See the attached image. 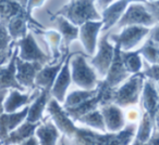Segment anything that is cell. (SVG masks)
Returning <instances> with one entry per match:
<instances>
[{
	"label": "cell",
	"instance_id": "cell-1",
	"mask_svg": "<svg viewBox=\"0 0 159 145\" xmlns=\"http://www.w3.org/2000/svg\"><path fill=\"white\" fill-rule=\"evenodd\" d=\"M133 133L132 127L118 134H99L91 129L77 128L72 138L73 145H128Z\"/></svg>",
	"mask_w": 159,
	"mask_h": 145
},
{
	"label": "cell",
	"instance_id": "cell-2",
	"mask_svg": "<svg viewBox=\"0 0 159 145\" xmlns=\"http://www.w3.org/2000/svg\"><path fill=\"white\" fill-rule=\"evenodd\" d=\"M57 15L66 18L75 26L87 22H98L102 15L95 8V1H68Z\"/></svg>",
	"mask_w": 159,
	"mask_h": 145
},
{
	"label": "cell",
	"instance_id": "cell-3",
	"mask_svg": "<svg viewBox=\"0 0 159 145\" xmlns=\"http://www.w3.org/2000/svg\"><path fill=\"white\" fill-rule=\"evenodd\" d=\"M71 77L77 87L83 90H95L98 86L97 74L89 65L85 56L82 53H75L70 61Z\"/></svg>",
	"mask_w": 159,
	"mask_h": 145
},
{
	"label": "cell",
	"instance_id": "cell-4",
	"mask_svg": "<svg viewBox=\"0 0 159 145\" xmlns=\"http://www.w3.org/2000/svg\"><path fill=\"white\" fill-rule=\"evenodd\" d=\"M16 48L19 51V59L24 62H35L45 65L51 60V57L48 56L39 47L32 33H29L26 37L19 40Z\"/></svg>",
	"mask_w": 159,
	"mask_h": 145
},
{
	"label": "cell",
	"instance_id": "cell-5",
	"mask_svg": "<svg viewBox=\"0 0 159 145\" xmlns=\"http://www.w3.org/2000/svg\"><path fill=\"white\" fill-rule=\"evenodd\" d=\"M109 35L102 36L99 42H98V51L97 54L92 57L91 64L96 69L97 74L102 77L107 75L111 64H112L113 57H115V50L116 49L109 44L108 41Z\"/></svg>",
	"mask_w": 159,
	"mask_h": 145
},
{
	"label": "cell",
	"instance_id": "cell-6",
	"mask_svg": "<svg viewBox=\"0 0 159 145\" xmlns=\"http://www.w3.org/2000/svg\"><path fill=\"white\" fill-rule=\"evenodd\" d=\"M47 112L49 113L57 129L60 130L66 136L73 138L77 128L66 110L59 105V102H57L55 99H50L47 105Z\"/></svg>",
	"mask_w": 159,
	"mask_h": 145
},
{
	"label": "cell",
	"instance_id": "cell-7",
	"mask_svg": "<svg viewBox=\"0 0 159 145\" xmlns=\"http://www.w3.org/2000/svg\"><path fill=\"white\" fill-rule=\"evenodd\" d=\"M43 64L35 62H24L16 57V80L22 88L35 89V79L43 68Z\"/></svg>",
	"mask_w": 159,
	"mask_h": 145
},
{
	"label": "cell",
	"instance_id": "cell-8",
	"mask_svg": "<svg viewBox=\"0 0 159 145\" xmlns=\"http://www.w3.org/2000/svg\"><path fill=\"white\" fill-rule=\"evenodd\" d=\"M75 53L69 54V56L66 59V62H64L63 66H62L61 70L59 72V75H58L55 84H53L52 89H51V92H50L51 95H52L56 101L60 102V103H64L66 97V91H68V88L70 87L71 79H72V77H71V70H70V61H71V57Z\"/></svg>",
	"mask_w": 159,
	"mask_h": 145
},
{
	"label": "cell",
	"instance_id": "cell-9",
	"mask_svg": "<svg viewBox=\"0 0 159 145\" xmlns=\"http://www.w3.org/2000/svg\"><path fill=\"white\" fill-rule=\"evenodd\" d=\"M102 27V22H87L80 28V38L83 49L87 55L92 56L95 53L97 47V37L100 28Z\"/></svg>",
	"mask_w": 159,
	"mask_h": 145
},
{
	"label": "cell",
	"instance_id": "cell-10",
	"mask_svg": "<svg viewBox=\"0 0 159 145\" xmlns=\"http://www.w3.org/2000/svg\"><path fill=\"white\" fill-rule=\"evenodd\" d=\"M19 55L18 48L12 55L10 62L5 66L0 67V90H8V89H16L19 91H24L25 89L19 85L16 80V57Z\"/></svg>",
	"mask_w": 159,
	"mask_h": 145
},
{
	"label": "cell",
	"instance_id": "cell-11",
	"mask_svg": "<svg viewBox=\"0 0 159 145\" xmlns=\"http://www.w3.org/2000/svg\"><path fill=\"white\" fill-rule=\"evenodd\" d=\"M29 114V106H25L22 110L16 113H3L0 116V141L5 142L7 136L13 130L22 125Z\"/></svg>",
	"mask_w": 159,
	"mask_h": 145
},
{
	"label": "cell",
	"instance_id": "cell-12",
	"mask_svg": "<svg viewBox=\"0 0 159 145\" xmlns=\"http://www.w3.org/2000/svg\"><path fill=\"white\" fill-rule=\"evenodd\" d=\"M66 56L58 63L53 64V65L45 66L40 69V72L37 74L35 79V88H38L39 90L45 91H50L53 87L56 79H57L58 75H59L60 70H61L62 66H63L64 62H66Z\"/></svg>",
	"mask_w": 159,
	"mask_h": 145
},
{
	"label": "cell",
	"instance_id": "cell-13",
	"mask_svg": "<svg viewBox=\"0 0 159 145\" xmlns=\"http://www.w3.org/2000/svg\"><path fill=\"white\" fill-rule=\"evenodd\" d=\"M40 93V90H35L33 93H22L21 91L12 89L9 91L7 97L3 103V108L6 113H16L22 106H27L29 103H32Z\"/></svg>",
	"mask_w": 159,
	"mask_h": 145
},
{
	"label": "cell",
	"instance_id": "cell-14",
	"mask_svg": "<svg viewBox=\"0 0 159 145\" xmlns=\"http://www.w3.org/2000/svg\"><path fill=\"white\" fill-rule=\"evenodd\" d=\"M139 87H141V78H132L119 90L116 91L113 101L120 106H126L135 103L139 97Z\"/></svg>",
	"mask_w": 159,
	"mask_h": 145
},
{
	"label": "cell",
	"instance_id": "cell-15",
	"mask_svg": "<svg viewBox=\"0 0 159 145\" xmlns=\"http://www.w3.org/2000/svg\"><path fill=\"white\" fill-rule=\"evenodd\" d=\"M126 75H128V70H126L123 61H122L120 48L117 46L115 50V57H113L112 64H111L110 68L107 72L105 81L111 88H115L117 85H119L126 77Z\"/></svg>",
	"mask_w": 159,
	"mask_h": 145
},
{
	"label": "cell",
	"instance_id": "cell-16",
	"mask_svg": "<svg viewBox=\"0 0 159 145\" xmlns=\"http://www.w3.org/2000/svg\"><path fill=\"white\" fill-rule=\"evenodd\" d=\"M145 29L141 27H128L120 35H111L110 39L113 40L120 49L122 48L123 50H128L134 47L145 35Z\"/></svg>",
	"mask_w": 159,
	"mask_h": 145
},
{
	"label": "cell",
	"instance_id": "cell-17",
	"mask_svg": "<svg viewBox=\"0 0 159 145\" xmlns=\"http://www.w3.org/2000/svg\"><path fill=\"white\" fill-rule=\"evenodd\" d=\"M31 20V15L27 13V10L23 11L21 14L14 16L13 19L9 21L7 24V28L9 31V35L11 39L13 40H21L26 37L27 27H29V21Z\"/></svg>",
	"mask_w": 159,
	"mask_h": 145
},
{
	"label": "cell",
	"instance_id": "cell-18",
	"mask_svg": "<svg viewBox=\"0 0 159 145\" xmlns=\"http://www.w3.org/2000/svg\"><path fill=\"white\" fill-rule=\"evenodd\" d=\"M100 112H102L105 126H106L108 131L113 133V132H117L122 129L124 125V120L121 110L118 106L113 105V104H109V105L102 106Z\"/></svg>",
	"mask_w": 159,
	"mask_h": 145
},
{
	"label": "cell",
	"instance_id": "cell-19",
	"mask_svg": "<svg viewBox=\"0 0 159 145\" xmlns=\"http://www.w3.org/2000/svg\"><path fill=\"white\" fill-rule=\"evenodd\" d=\"M50 95V91L40 90V93L37 95V97L32 102L31 106H29V114L26 117V121L32 123H38V121L42 119L45 108L47 107L49 101H50L49 100Z\"/></svg>",
	"mask_w": 159,
	"mask_h": 145
},
{
	"label": "cell",
	"instance_id": "cell-20",
	"mask_svg": "<svg viewBox=\"0 0 159 145\" xmlns=\"http://www.w3.org/2000/svg\"><path fill=\"white\" fill-rule=\"evenodd\" d=\"M39 123H32V122H26L22 123L20 127H18L16 130L11 132L9 135L7 136V139L5 140L3 144L5 145H19L21 143L25 142L26 140H29L30 138L34 135V133L37 130Z\"/></svg>",
	"mask_w": 159,
	"mask_h": 145
},
{
	"label": "cell",
	"instance_id": "cell-21",
	"mask_svg": "<svg viewBox=\"0 0 159 145\" xmlns=\"http://www.w3.org/2000/svg\"><path fill=\"white\" fill-rule=\"evenodd\" d=\"M52 23L55 24L58 33L63 38V42L66 47H68L73 40L77 38L80 35V29L77 26L73 25L71 22H69L66 18L61 15H56L52 19Z\"/></svg>",
	"mask_w": 159,
	"mask_h": 145
},
{
	"label": "cell",
	"instance_id": "cell-22",
	"mask_svg": "<svg viewBox=\"0 0 159 145\" xmlns=\"http://www.w3.org/2000/svg\"><path fill=\"white\" fill-rule=\"evenodd\" d=\"M27 1H0V23L7 25L11 19L26 10Z\"/></svg>",
	"mask_w": 159,
	"mask_h": 145
},
{
	"label": "cell",
	"instance_id": "cell-23",
	"mask_svg": "<svg viewBox=\"0 0 159 145\" xmlns=\"http://www.w3.org/2000/svg\"><path fill=\"white\" fill-rule=\"evenodd\" d=\"M36 135L39 145H57L59 131L52 121H44L38 126Z\"/></svg>",
	"mask_w": 159,
	"mask_h": 145
},
{
	"label": "cell",
	"instance_id": "cell-24",
	"mask_svg": "<svg viewBox=\"0 0 159 145\" xmlns=\"http://www.w3.org/2000/svg\"><path fill=\"white\" fill-rule=\"evenodd\" d=\"M128 5L126 1H118L112 2L104 12L102 13V31H107L115 25V23L119 20L122 15L125 7Z\"/></svg>",
	"mask_w": 159,
	"mask_h": 145
},
{
	"label": "cell",
	"instance_id": "cell-25",
	"mask_svg": "<svg viewBox=\"0 0 159 145\" xmlns=\"http://www.w3.org/2000/svg\"><path fill=\"white\" fill-rule=\"evenodd\" d=\"M148 22H149V16L144 8L141 6H132L120 20L119 27L133 24H147Z\"/></svg>",
	"mask_w": 159,
	"mask_h": 145
},
{
	"label": "cell",
	"instance_id": "cell-26",
	"mask_svg": "<svg viewBox=\"0 0 159 145\" xmlns=\"http://www.w3.org/2000/svg\"><path fill=\"white\" fill-rule=\"evenodd\" d=\"M97 94V88L95 90L86 91V90H76L69 93L64 101V110H73L79 107L89 100L93 99Z\"/></svg>",
	"mask_w": 159,
	"mask_h": 145
},
{
	"label": "cell",
	"instance_id": "cell-27",
	"mask_svg": "<svg viewBox=\"0 0 159 145\" xmlns=\"http://www.w3.org/2000/svg\"><path fill=\"white\" fill-rule=\"evenodd\" d=\"M77 120L80 122L89 126V128H93V129L99 130V131H105L106 130V126H105V121L104 118H102V112L98 110L84 115V116L79 118Z\"/></svg>",
	"mask_w": 159,
	"mask_h": 145
},
{
	"label": "cell",
	"instance_id": "cell-28",
	"mask_svg": "<svg viewBox=\"0 0 159 145\" xmlns=\"http://www.w3.org/2000/svg\"><path fill=\"white\" fill-rule=\"evenodd\" d=\"M60 41H61V35L58 31H49L46 33V42L49 44L53 59L60 56V44H61Z\"/></svg>",
	"mask_w": 159,
	"mask_h": 145
},
{
	"label": "cell",
	"instance_id": "cell-29",
	"mask_svg": "<svg viewBox=\"0 0 159 145\" xmlns=\"http://www.w3.org/2000/svg\"><path fill=\"white\" fill-rule=\"evenodd\" d=\"M121 57L126 70L129 72H137L141 67V61L136 53L121 52Z\"/></svg>",
	"mask_w": 159,
	"mask_h": 145
},
{
	"label": "cell",
	"instance_id": "cell-30",
	"mask_svg": "<svg viewBox=\"0 0 159 145\" xmlns=\"http://www.w3.org/2000/svg\"><path fill=\"white\" fill-rule=\"evenodd\" d=\"M16 47L8 31L7 25L0 23V51H10Z\"/></svg>",
	"mask_w": 159,
	"mask_h": 145
},
{
	"label": "cell",
	"instance_id": "cell-31",
	"mask_svg": "<svg viewBox=\"0 0 159 145\" xmlns=\"http://www.w3.org/2000/svg\"><path fill=\"white\" fill-rule=\"evenodd\" d=\"M148 133H149V122H148V119L144 118V121L142 123V127H141V130L139 132V139L141 141H145L148 136Z\"/></svg>",
	"mask_w": 159,
	"mask_h": 145
},
{
	"label": "cell",
	"instance_id": "cell-32",
	"mask_svg": "<svg viewBox=\"0 0 159 145\" xmlns=\"http://www.w3.org/2000/svg\"><path fill=\"white\" fill-rule=\"evenodd\" d=\"M111 3H112L111 1H95V8L98 11V13H99V11H102V13Z\"/></svg>",
	"mask_w": 159,
	"mask_h": 145
},
{
	"label": "cell",
	"instance_id": "cell-33",
	"mask_svg": "<svg viewBox=\"0 0 159 145\" xmlns=\"http://www.w3.org/2000/svg\"><path fill=\"white\" fill-rule=\"evenodd\" d=\"M8 95V90H0V116L3 114V103H5V100Z\"/></svg>",
	"mask_w": 159,
	"mask_h": 145
},
{
	"label": "cell",
	"instance_id": "cell-34",
	"mask_svg": "<svg viewBox=\"0 0 159 145\" xmlns=\"http://www.w3.org/2000/svg\"><path fill=\"white\" fill-rule=\"evenodd\" d=\"M19 145H39V143H38L37 138L32 136V138H30L29 140H26L25 142L21 143V144H19Z\"/></svg>",
	"mask_w": 159,
	"mask_h": 145
},
{
	"label": "cell",
	"instance_id": "cell-35",
	"mask_svg": "<svg viewBox=\"0 0 159 145\" xmlns=\"http://www.w3.org/2000/svg\"><path fill=\"white\" fill-rule=\"evenodd\" d=\"M58 145H73V144H72V142H70V141L68 140V136L62 135L61 138H60Z\"/></svg>",
	"mask_w": 159,
	"mask_h": 145
},
{
	"label": "cell",
	"instance_id": "cell-36",
	"mask_svg": "<svg viewBox=\"0 0 159 145\" xmlns=\"http://www.w3.org/2000/svg\"><path fill=\"white\" fill-rule=\"evenodd\" d=\"M0 145H3V142H1V141H0Z\"/></svg>",
	"mask_w": 159,
	"mask_h": 145
},
{
	"label": "cell",
	"instance_id": "cell-37",
	"mask_svg": "<svg viewBox=\"0 0 159 145\" xmlns=\"http://www.w3.org/2000/svg\"><path fill=\"white\" fill-rule=\"evenodd\" d=\"M134 145H141V144H139V143H135V144Z\"/></svg>",
	"mask_w": 159,
	"mask_h": 145
}]
</instances>
